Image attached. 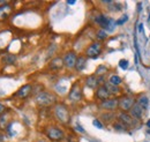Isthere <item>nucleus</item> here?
<instances>
[{
	"instance_id": "26",
	"label": "nucleus",
	"mask_w": 150,
	"mask_h": 142,
	"mask_svg": "<svg viewBox=\"0 0 150 142\" xmlns=\"http://www.w3.org/2000/svg\"><path fill=\"white\" fill-rule=\"evenodd\" d=\"M93 124H94V126H96L97 128H99V129H102V128H103V124H102L98 119H95L94 121H93Z\"/></svg>"
},
{
	"instance_id": "18",
	"label": "nucleus",
	"mask_w": 150,
	"mask_h": 142,
	"mask_svg": "<svg viewBox=\"0 0 150 142\" xmlns=\"http://www.w3.org/2000/svg\"><path fill=\"white\" fill-rule=\"evenodd\" d=\"M137 104H139L141 107L146 109V107H148V104H149V99H148V97L144 96V95H141V96L139 97V99H137Z\"/></svg>"
},
{
	"instance_id": "13",
	"label": "nucleus",
	"mask_w": 150,
	"mask_h": 142,
	"mask_svg": "<svg viewBox=\"0 0 150 142\" xmlns=\"http://www.w3.org/2000/svg\"><path fill=\"white\" fill-rule=\"evenodd\" d=\"M98 77L96 76V75H90V76H88L87 77V80H86V84H87V87H89V88L91 89H95L97 86H98Z\"/></svg>"
},
{
	"instance_id": "14",
	"label": "nucleus",
	"mask_w": 150,
	"mask_h": 142,
	"mask_svg": "<svg viewBox=\"0 0 150 142\" xmlns=\"http://www.w3.org/2000/svg\"><path fill=\"white\" fill-rule=\"evenodd\" d=\"M62 66H64V60L59 57L52 59V61L50 62V68L51 70H60Z\"/></svg>"
},
{
	"instance_id": "29",
	"label": "nucleus",
	"mask_w": 150,
	"mask_h": 142,
	"mask_svg": "<svg viewBox=\"0 0 150 142\" xmlns=\"http://www.w3.org/2000/svg\"><path fill=\"white\" fill-rule=\"evenodd\" d=\"M4 112H5V107L0 103V114H1V113H4Z\"/></svg>"
},
{
	"instance_id": "1",
	"label": "nucleus",
	"mask_w": 150,
	"mask_h": 142,
	"mask_svg": "<svg viewBox=\"0 0 150 142\" xmlns=\"http://www.w3.org/2000/svg\"><path fill=\"white\" fill-rule=\"evenodd\" d=\"M95 21L98 26L102 27L103 30H108V31H112L114 29V27L117 26L115 22L113 21L112 18H109L108 16H105L104 14H98L96 18H95Z\"/></svg>"
},
{
	"instance_id": "35",
	"label": "nucleus",
	"mask_w": 150,
	"mask_h": 142,
	"mask_svg": "<svg viewBox=\"0 0 150 142\" xmlns=\"http://www.w3.org/2000/svg\"><path fill=\"white\" fill-rule=\"evenodd\" d=\"M149 134H150V132H149Z\"/></svg>"
},
{
	"instance_id": "33",
	"label": "nucleus",
	"mask_w": 150,
	"mask_h": 142,
	"mask_svg": "<svg viewBox=\"0 0 150 142\" xmlns=\"http://www.w3.org/2000/svg\"><path fill=\"white\" fill-rule=\"evenodd\" d=\"M36 142H46V141H44V140H38V141H36Z\"/></svg>"
},
{
	"instance_id": "22",
	"label": "nucleus",
	"mask_w": 150,
	"mask_h": 142,
	"mask_svg": "<svg viewBox=\"0 0 150 142\" xmlns=\"http://www.w3.org/2000/svg\"><path fill=\"white\" fill-rule=\"evenodd\" d=\"M106 72H108L106 66L100 65V66H98V67H97V70H96V75H98V76H103V75H104Z\"/></svg>"
},
{
	"instance_id": "21",
	"label": "nucleus",
	"mask_w": 150,
	"mask_h": 142,
	"mask_svg": "<svg viewBox=\"0 0 150 142\" xmlns=\"http://www.w3.org/2000/svg\"><path fill=\"white\" fill-rule=\"evenodd\" d=\"M113 127H114L115 131H119V132H125L126 128H127V126L124 124V123H121V121H117V123H114Z\"/></svg>"
},
{
	"instance_id": "12",
	"label": "nucleus",
	"mask_w": 150,
	"mask_h": 142,
	"mask_svg": "<svg viewBox=\"0 0 150 142\" xmlns=\"http://www.w3.org/2000/svg\"><path fill=\"white\" fill-rule=\"evenodd\" d=\"M142 113H143V107H141L137 103L134 104L131 109V116L134 119H140L142 117Z\"/></svg>"
},
{
	"instance_id": "19",
	"label": "nucleus",
	"mask_w": 150,
	"mask_h": 142,
	"mask_svg": "<svg viewBox=\"0 0 150 142\" xmlns=\"http://www.w3.org/2000/svg\"><path fill=\"white\" fill-rule=\"evenodd\" d=\"M109 82H110L111 84H113V86H117V87H118V86L122 82V80H121V77H120V76H118V75H115V74H113V75L110 76Z\"/></svg>"
},
{
	"instance_id": "32",
	"label": "nucleus",
	"mask_w": 150,
	"mask_h": 142,
	"mask_svg": "<svg viewBox=\"0 0 150 142\" xmlns=\"http://www.w3.org/2000/svg\"><path fill=\"white\" fill-rule=\"evenodd\" d=\"M0 142H5V138L2 134H0Z\"/></svg>"
},
{
	"instance_id": "8",
	"label": "nucleus",
	"mask_w": 150,
	"mask_h": 142,
	"mask_svg": "<svg viewBox=\"0 0 150 142\" xmlns=\"http://www.w3.org/2000/svg\"><path fill=\"white\" fill-rule=\"evenodd\" d=\"M118 107H119V101L117 98H109L100 103V107L108 111H114Z\"/></svg>"
},
{
	"instance_id": "16",
	"label": "nucleus",
	"mask_w": 150,
	"mask_h": 142,
	"mask_svg": "<svg viewBox=\"0 0 150 142\" xmlns=\"http://www.w3.org/2000/svg\"><path fill=\"white\" fill-rule=\"evenodd\" d=\"M86 65H87V59H86L84 57H79V58H77V60H76L75 68H76V71L81 72V71H83V70H84Z\"/></svg>"
},
{
	"instance_id": "2",
	"label": "nucleus",
	"mask_w": 150,
	"mask_h": 142,
	"mask_svg": "<svg viewBox=\"0 0 150 142\" xmlns=\"http://www.w3.org/2000/svg\"><path fill=\"white\" fill-rule=\"evenodd\" d=\"M36 102L42 107H49L56 102V96L46 91H40L36 96Z\"/></svg>"
},
{
	"instance_id": "9",
	"label": "nucleus",
	"mask_w": 150,
	"mask_h": 142,
	"mask_svg": "<svg viewBox=\"0 0 150 142\" xmlns=\"http://www.w3.org/2000/svg\"><path fill=\"white\" fill-rule=\"evenodd\" d=\"M134 105V99L128 97V96H124L119 99V107L122 110V111H128L131 110Z\"/></svg>"
},
{
	"instance_id": "28",
	"label": "nucleus",
	"mask_w": 150,
	"mask_h": 142,
	"mask_svg": "<svg viewBox=\"0 0 150 142\" xmlns=\"http://www.w3.org/2000/svg\"><path fill=\"white\" fill-rule=\"evenodd\" d=\"M76 131H79V132H81V133H84V129L82 128L81 125H76Z\"/></svg>"
},
{
	"instance_id": "23",
	"label": "nucleus",
	"mask_w": 150,
	"mask_h": 142,
	"mask_svg": "<svg viewBox=\"0 0 150 142\" xmlns=\"http://www.w3.org/2000/svg\"><path fill=\"white\" fill-rule=\"evenodd\" d=\"M106 37H108V33H106L105 30L100 29V30H98V31H97V38H98V39L103 40V39H105Z\"/></svg>"
},
{
	"instance_id": "34",
	"label": "nucleus",
	"mask_w": 150,
	"mask_h": 142,
	"mask_svg": "<svg viewBox=\"0 0 150 142\" xmlns=\"http://www.w3.org/2000/svg\"><path fill=\"white\" fill-rule=\"evenodd\" d=\"M147 125H148V126H149V127H150V120H149V121H148V123H147Z\"/></svg>"
},
{
	"instance_id": "10",
	"label": "nucleus",
	"mask_w": 150,
	"mask_h": 142,
	"mask_svg": "<svg viewBox=\"0 0 150 142\" xmlns=\"http://www.w3.org/2000/svg\"><path fill=\"white\" fill-rule=\"evenodd\" d=\"M110 95H111V94L108 91V89L105 88L104 86H100V87H98L97 91H96V96H97V98H98V99H100L102 102H104V101L109 99Z\"/></svg>"
},
{
	"instance_id": "17",
	"label": "nucleus",
	"mask_w": 150,
	"mask_h": 142,
	"mask_svg": "<svg viewBox=\"0 0 150 142\" xmlns=\"http://www.w3.org/2000/svg\"><path fill=\"white\" fill-rule=\"evenodd\" d=\"M104 87L108 89V91L111 94V95H117L119 91H120V89L118 88L117 86H113V84H111L109 81L108 82H105V84H104Z\"/></svg>"
},
{
	"instance_id": "30",
	"label": "nucleus",
	"mask_w": 150,
	"mask_h": 142,
	"mask_svg": "<svg viewBox=\"0 0 150 142\" xmlns=\"http://www.w3.org/2000/svg\"><path fill=\"white\" fill-rule=\"evenodd\" d=\"M67 4H68V5H74L75 0H68V1H67Z\"/></svg>"
},
{
	"instance_id": "4",
	"label": "nucleus",
	"mask_w": 150,
	"mask_h": 142,
	"mask_svg": "<svg viewBox=\"0 0 150 142\" xmlns=\"http://www.w3.org/2000/svg\"><path fill=\"white\" fill-rule=\"evenodd\" d=\"M46 135L50 140L52 141H61L65 138V134L61 129L57 128V127H49L46 129Z\"/></svg>"
},
{
	"instance_id": "5",
	"label": "nucleus",
	"mask_w": 150,
	"mask_h": 142,
	"mask_svg": "<svg viewBox=\"0 0 150 142\" xmlns=\"http://www.w3.org/2000/svg\"><path fill=\"white\" fill-rule=\"evenodd\" d=\"M69 99L72 102H79L82 97V90H81V87L79 83H74L73 87L71 88V91H69V95H68Z\"/></svg>"
},
{
	"instance_id": "15",
	"label": "nucleus",
	"mask_w": 150,
	"mask_h": 142,
	"mask_svg": "<svg viewBox=\"0 0 150 142\" xmlns=\"http://www.w3.org/2000/svg\"><path fill=\"white\" fill-rule=\"evenodd\" d=\"M30 91H31V86H30V84H25V86H23V87L20 88V90L16 92V95H18L19 97L24 98V97H27V96L30 94Z\"/></svg>"
},
{
	"instance_id": "27",
	"label": "nucleus",
	"mask_w": 150,
	"mask_h": 142,
	"mask_svg": "<svg viewBox=\"0 0 150 142\" xmlns=\"http://www.w3.org/2000/svg\"><path fill=\"white\" fill-rule=\"evenodd\" d=\"M102 117H103V119H104L105 121H110V120H111V118H110V117H113V114L112 113H110V114H103Z\"/></svg>"
},
{
	"instance_id": "24",
	"label": "nucleus",
	"mask_w": 150,
	"mask_h": 142,
	"mask_svg": "<svg viewBox=\"0 0 150 142\" xmlns=\"http://www.w3.org/2000/svg\"><path fill=\"white\" fill-rule=\"evenodd\" d=\"M128 60H126V59H121L120 61H119V67L120 68H122V70H127L128 68Z\"/></svg>"
},
{
	"instance_id": "20",
	"label": "nucleus",
	"mask_w": 150,
	"mask_h": 142,
	"mask_svg": "<svg viewBox=\"0 0 150 142\" xmlns=\"http://www.w3.org/2000/svg\"><path fill=\"white\" fill-rule=\"evenodd\" d=\"M15 60H16V57L13 55V54H8V55H5V57L2 58V61H4L5 64H8V65L14 64Z\"/></svg>"
},
{
	"instance_id": "25",
	"label": "nucleus",
	"mask_w": 150,
	"mask_h": 142,
	"mask_svg": "<svg viewBox=\"0 0 150 142\" xmlns=\"http://www.w3.org/2000/svg\"><path fill=\"white\" fill-rule=\"evenodd\" d=\"M127 20H128V16H127V15H122L121 18H118V20L115 21V24H117V26H121V24H124Z\"/></svg>"
},
{
	"instance_id": "31",
	"label": "nucleus",
	"mask_w": 150,
	"mask_h": 142,
	"mask_svg": "<svg viewBox=\"0 0 150 142\" xmlns=\"http://www.w3.org/2000/svg\"><path fill=\"white\" fill-rule=\"evenodd\" d=\"M139 30H140L141 33L143 31V24H140V26H139Z\"/></svg>"
},
{
	"instance_id": "3",
	"label": "nucleus",
	"mask_w": 150,
	"mask_h": 142,
	"mask_svg": "<svg viewBox=\"0 0 150 142\" xmlns=\"http://www.w3.org/2000/svg\"><path fill=\"white\" fill-rule=\"evenodd\" d=\"M54 114H56L57 119L62 123V124H67L69 121V112L67 110V107H65L64 104H58L56 105V109H54Z\"/></svg>"
},
{
	"instance_id": "6",
	"label": "nucleus",
	"mask_w": 150,
	"mask_h": 142,
	"mask_svg": "<svg viewBox=\"0 0 150 142\" xmlns=\"http://www.w3.org/2000/svg\"><path fill=\"white\" fill-rule=\"evenodd\" d=\"M100 51H102V44L99 42H95L87 49L86 53L89 58H96L98 54L100 53Z\"/></svg>"
},
{
	"instance_id": "7",
	"label": "nucleus",
	"mask_w": 150,
	"mask_h": 142,
	"mask_svg": "<svg viewBox=\"0 0 150 142\" xmlns=\"http://www.w3.org/2000/svg\"><path fill=\"white\" fill-rule=\"evenodd\" d=\"M64 60V65L67 67V68H73L76 65V60H77V57L74 52H67L65 54V57L62 58Z\"/></svg>"
},
{
	"instance_id": "11",
	"label": "nucleus",
	"mask_w": 150,
	"mask_h": 142,
	"mask_svg": "<svg viewBox=\"0 0 150 142\" xmlns=\"http://www.w3.org/2000/svg\"><path fill=\"white\" fill-rule=\"evenodd\" d=\"M119 119H120L121 123H124L126 126H133V125L136 123V120H137V119H134L132 116L125 113V112L119 113Z\"/></svg>"
}]
</instances>
